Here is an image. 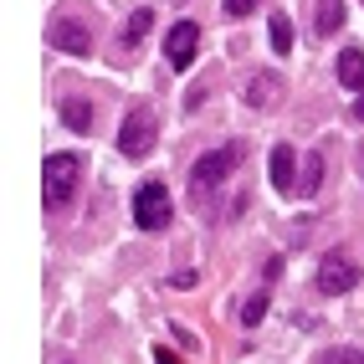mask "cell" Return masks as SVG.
Wrapping results in <instances>:
<instances>
[{
	"mask_svg": "<svg viewBox=\"0 0 364 364\" xmlns=\"http://www.w3.org/2000/svg\"><path fill=\"white\" fill-rule=\"evenodd\" d=\"M318 364H364V354H359V349H328Z\"/></svg>",
	"mask_w": 364,
	"mask_h": 364,
	"instance_id": "17",
	"label": "cell"
},
{
	"mask_svg": "<svg viewBox=\"0 0 364 364\" xmlns=\"http://www.w3.org/2000/svg\"><path fill=\"white\" fill-rule=\"evenodd\" d=\"M338 82L349 92H364V52L359 46H344V52H338Z\"/></svg>",
	"mask_w": 364,
	"mask_h": 364,
	"instance_id": "9",
	"label": "cell"
},
{
	"mask_svg": "<svg viewBox=\"0 0 364 364\" xmlns=\"http://www.w3.org/2000/svg\"><path fill=\"white\" fill-rule=\"evenodd\" d=\"M196 46H200V26H196V21H175L169 36H164V62L180 72V67L196 62Z\"/></svg>",
	"mask_w": 364,
	"mask_h": 364,
	"instance_id": "7",
	"label": "cell"
},
{
	"mask_svg": "<svg viewBox=\"0 0 364 364\" xmlns=\"http://www.w3.org/2000/svg\"><path fill=\"white\" fill-rule=\"evenodd\" d=\"M77 175H82V159L77 154H46V205L62 210L77 196Z\"/></svg>",
	"mask_w": 364,
	"mask_h": 364,
	"instance_id": "1",
	"label": "cell"
},
{
	"mask_svg": "<svg viewBox=\"0 0 364 364\" xmlns=\"http://www.w3.org/2000/svg\"><path fill=\"white\" fill-rule=\"evenodd\" d=\"M46 41H52L57 52H67V57H87L92 52V31L82 21H72V16H57L52 26H46Z\"/></svg>",
	"mask_w": 364,
	"mask_h": 364,
	"instance_id": "6",
	"label": "cell"
},
{
	"mask_svg": "<svg viewBox=\"0 0 364 364\" xmlns=\"http://www.w3.org/2000/svg\"><path fill=\"white\" fill-rule=\"evenodd\" d=\"M169 215H175V205H169V190H164L159 180L139 185V196H134V226H139V231H164Z\"/></svg>",
	"mask_w": 364,
	"mask_h": 364,
	"instance_id": "3",
	"label": "cell"
},
{
	"mask_svg": "<svg viewBox=\"0 0 364 364\" xmlns=\"http://www.w3.org/2000/svg\"><path fill=\"white\" fill-rule=\"evenodd\" d=\"M277 98H282V82L272 77V72H257V77L247 82V103L267 108V103H277Z\"/></svg>",
	"mask_w": 364,
	"mask_h": 364,
	"instance_id": "10",
	"label": "cell"
},
{
	"mask_svg": "<svg viewBox=\"0 0 364 364\" xmlns=\"http://www.w3.org/2000/svg\"><path fill=\"white\" fill-rule=\"evenodd\" d=\"M241 159V144H221V149H210L196 159V169H190V185H196V196H205V190H215Z\"/></svg>",
	"mask_w": 364,
	"mask_h": 364,
	"instance_id": "4",
	"label": "cell"
},
{
	"mask_svg": "<svg viewBox=\"0 0 364 364\" xmlns=\"http://www.w3.org/2000/svg\"><path fill=\"white\" fill-rule=\"evenodd\" d=\"M318 185H323V154H308L298 175V196H318Z\"/></svg>",
	"mask_w": 364,
	"mask_h": 364,
	"instance_id": "12",
	"label": "cell"
},
{
	"mask_svg": "<svg viewBox=\"0 0 364 364\" xmlns=\"http://www.w3.org/2000/svg\"><path fill=\"white\" fill-rule=\"evenodd\" d=\"M349 287H359V267H354V257L328 252V257L318 262V293L338 298V293H349Z\"/></svg>",
	"mask_w": 364,
	"mask_h": 364,
	"instance_id": "5",
	"label": "cell"
},
{
	"mask_svg": "<svg viewBox=\"0 0 364 364\" xmlns=\"http://www.w3.org/2000/svg\"><path fill=\"white\" fill-rule=\"evenodd\" d=\"M298 164H303V159H298L293 149H287V144H277V149H272V190L293 196V190H298V175H303Z\"/></svg>",
	"mask_w": 364,
	"mask_h": 364,
	"instance_id": "8",
	"label": "cell"
},
{
	"mask_svg": "<svg viewBox=\"0 0 364 364\" xmlns=\"http://www.w3.org/2000/svg\"><path fill=\"white\" fill-rule=\"evenodd\" d=\"M267 31H272V52H282V57L293 52V41H298V36H293V21H287L282 11L272 16V26H267Z\"/></svg>",
	"mask_w": 364,
	"mask_h": 364,
	"instance_id": "15",
	"label": "cell"
},
{
	"mask_svg": "<svg viewBox=\"0 0 364 364\" xmlns=\"http://www.w3.org/2000/svg\"><path fill=\"white\" fill-rule=\"evenodd\" d=\"M154 139H159V124H154L149 103L129 108V113H124V129H118V149H124L129 159H144V154L154 149Z\"/></svg>",
	"mask_w": 364,
	"mask_h": 364,
	"instance_id": "2",
	"label": "cell"
},
{
	"mask_svg": "<svg viewBox=\"0 0 364 364\" xmlns=\"http://www.w3.org/2000/svg\"><path fill=\"white\" fill-rule=\"evenodd\" d=\"M62 124H67L72 134H92V103H82V98H62Z\"/></svg>",
	"mask_w": 364,
	"mask_h": 364,
	"instance_id": "11",
	"label": "cell"
},
{
	"mask_svg": "<svg viewBox=\"0 0 364 364\" xmlns=\"http://www.w3.org/2000/svg\"><path fill=\"white\" fill-rule=\"evenodd\" d=\"M149 26H154V11H144V6H139V11L124 21V46H139L144 36H149Z\"/></svg>",
	"mask_w": 364,
	"mask_h": 364,
	"instance_id": "13",
	"label": "cell"
},
{
	"mask_svg": "<svg viewBox=\"0 0 364 364\" xmlns=\"http://www.w3.org/2000/svg\"><path fill=\"white\" fill-rule=\"evenodd\" d=\"M262 318H267V287H262L257 298H247V308H241V328H257Z\"/></svg>",
	"mask_w": 364,
	"mask_h": 364,
	"instance_id": "16",
	"label": "cell"
},
{
	"mask_svg": "<svg viewBox=\"0 0 364 364\" xmlns=\"http://www.w3.org/2000/svg\"><path fill=\"white\" fill-rule=\"evenodd\" d=\"M154 364H180V354H169V349L159 344V349H154Z\"/></svg>",
	"mask_w": 364,
	"mask_h": 364,
	"instance_id": "19",
	"label": "cell"
},
{
	"mask_svg": "<svg viewBox=\"0 0 364 364\" xmlns=\"http://www.w3.org/2000/svg\"><path fill=\"white\" fill-rule=\"evenodd\" d=\"M354 118H364V92H354Z\"/></svg>",
	"mask_w": 364,
	"mask_h": 364,
	"instance_id": "20",
	"label": "cell"
},
{
	"mask_svg": "<svg viewBox=\"0 0 364 364\" xmlns=\"http://www.w3.org/2000/svg\"><path fill=\"white\" fill-rule=\"evenodd\" d=\"M344 26V0H318V36H333Z\"/></svg>",
	"mask_w": 364,
	"mask_h": 364,
	"instance_id": "14",
	"label": "cell"
},
{
	"mask_svg": "<svg viewBox=\"0 0 364 364\" xmlns=\"http://www.w3.org/2000/svg\"><path fill=\"white\" fill-rule=\"evenodd\" d=\"M262 0H226V16H252Z\"/></svg>",
	"mask_w": 364,
	"mask_h": 364,
	"instance_id": "18",
	"label": "cell"
}]
</instances>
